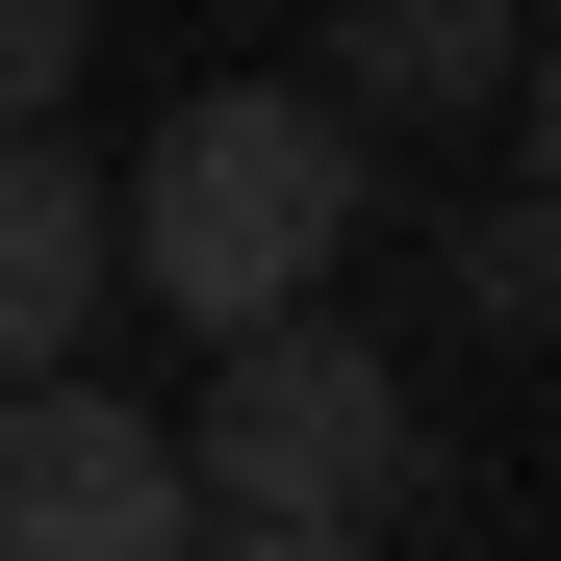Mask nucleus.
Wrapping results in <instances>:
<instances>
[{
    "mask_svg": "<svg viewBox=\"0 0 561 561\" xmlns=\"http://www.w3.org/2000/svg\"><path fill=\"white\" fill-rule=\"evenodd\" d=\"M357 230H383V128H357V77H205V103L128 153V280H153L179 332L332 307Z\"/></svg>",
    "mask_w": 561,
    "mask_h": 561,
    "instance_id": "f257e3e1",
    "label": "nucleus"
},
{
    "mask_svg": "<svg viewBox=\"0 0 561 561\" xmlns=\"http://www.w3.org/2000/svg\"><path fill=\"white\" fill-rule=\"evenodd\" d=\"M179 485H205V536H230V561H332V536H383V511L434 485V409H409V357H383V332L255 307V332H205Z\"/></svg>",
    "mask_w": 561,
    "mask_h": 561,
    "instance_id": "f03ea898",
    "label": "nucleus"
},
{
    "mask_svg": "<svg viewBox=\"0 0 561 561\" xmlns=\"http://www.w3.org/2000/svg\"><path fill=\"white\" fill-rule=\"evenodd\" d=\"M205 485H179V409H103V357H26L0 383V561H179Z\"/></svg>",
    "mask_w": 561,
    "mask_h": 561,
    "instance_id": "7ed1b4c3",
    "label": "nucleus"
},
{
    "mask_svg": "<svg viewBox=\"0 0 561 561\" xmlns=\"http://www.w3.org/2000/svg\"><path fill=\"white\" fill-rule=\"evenodd\" d=\"M103 280H128V179H77V103H51L0 128V383L103 332Z\"/></svg>",
    "mask_w": 561,
    "mask_h": 561,
    "instance_id": "20e7f679",
    "label": "nucleus"
},
{
    "mask_svg": "<svg viewBox=\"0 0 561 561\" xmlns=\"http://www.w3.org/2000/svg\"><path fill=\"white\" fill-rule=\"evenodd\" d=\"M511 51H536V0H332L357 128H485V103H511Z\"/></svg>",
    "mask_w": 561,
    "mask_h": 561,
    "instance_id": "39448f33",
    "label": "nucleus"
},
{
    "mask_svg": "<svg viewBox=\"0 0 561 561\" xmlns=\"http://www.w3.org/2000/svg\"><path fill=\"white\" fill-rule=\"evenodd\" d=\"M434 280H459V332H536V307H561V179L459 205V230H434Z\"/></svg>",
    "mask_w": 561,
    "mask_h": 561,
    "instance_id": "423d86ee",
    "label": "nucleus"
},
{
    "mask_svg": "<svg viewBox=\"0 0 561 561\" xmlns=\"http://www.w3.org/2000/svg\"><path fill=\"white\" fill-rule=\"evenodd\" d=\"M77 51H103V0H0V128H51V103H77Z\"/></svg>",
    "mask_w": 561,
    "mask_h": 561,
    "instance_id": "0eeeda50",
    "label": "nucleus"
},
{
    "mask_svg": "<svg viewBox=\"0 0 561 561\" xmlns=\"http://www.w3.org/2000/svg\"><path fill=\"white\" fill-rule=\"evenodd\" d=\"M511 128H536V179H561V0H536V51H511Z\"/></svg>",
    "mask_w": 561,
    "mask_h": 561,
    "instance_id": "6e6552de",
    "label": "nucleus"
},
{
    "mask_svg": "<svg viewBox=\"0 0 561 561\" xmlns=\"http://www.w3.org/2000/svg\"><path fill=\"white\" fill-rule=\"evenodd\" d=\"M536 332H561V307H536Z\"/></svg>",
    "mask_w": 561,
    "mask_h": 561,
    "instance_id": "1a4fd4ad",
    "label": "nucleus"
}]
</instances>
